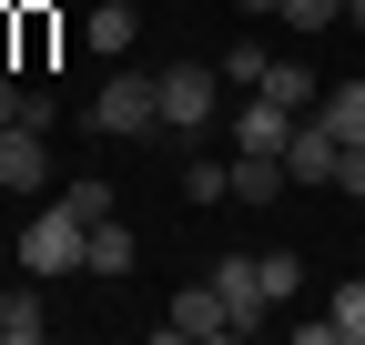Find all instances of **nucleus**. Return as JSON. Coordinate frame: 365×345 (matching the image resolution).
I'll return each instance as SVG.
<instances>
[{
  "label": "nucleus",
  "mask_w": 365,
  "mask_h": 345,
  "mask_svg": "<svg viewBox=\"0 0 365 345\" xmlns=\"http://www.w3.org/2000/svg\"><path fill=\"white\" fill-rule=\"evenodd\" d=\"M153 92H163V143H203L213 112H223V71L213 61H163Z\"/></svg>",
  "instance_id": "f257e3e1"
},
{
  "label": "nucleus",
  "mask_w": 365,
  "mask_h": 345,
  "mask_svg": "<svg viewBox=\"0 0 365 345\" xmlns=\"http://www.w3.org/2000/svg\"><path fill=\"white\" fill-rule=\"evenodd\" d=\"M91 133H102V143H163V92H153V71H102V92H91Z\"/></svg>",
  "instance_id": "f03ea898"
},
{
  "label": "nucleus",
  "mask_w": 365,
  "mask_h": 345,
  "mask_svg": "<svg viewBox=\"0 0 365 345\" xmlns=\"http://www.w3.org/2000/svg\"><path fill=\"white\" fill-rule=\"evenodd\" d=\"M91 264V224L71 203H41L31 224H21V274H41V284H61V274H81Z\"/></svg>",
  "instance_id": "7ed1b4c3"
},
{
  "label": "nucleus",
  "mask_w": 365,
  "mask_h": 345,
  "mask_svg": "<svg viewBox=\"0 0 365 345\" xmlns=\"http://www.w3.org/2000/svg\"><path fill=\"white\" fill-rule=\"evenodd\" d=\"M153 335H163V345H223V335H234V315H223V294H213V284H182L173 305H163Z\"/></svg>",
  "instance_id": "20e7f679"
},
{
  "label": "nucleus",
  "mask_w": 365,
  "mask_h": 345,
  "mask_svg": "<svg viewBox=\"0 0 365 345\" xmlns=\"http://www.w3.org/2000/svg\"><path fill=\"white\" fill-rule=\"evenodd\" d=\"M203 284L223 294V315H234V335H254V325L274 315V294H264V264H254V254H223V264H213Z\"/></svg>",
  "instance_id": "39448f33"
},
{
  "label": "nucleus",
  "mask_w": 365,
  "mask_h": 345,
  "mask_svg": "<svg viewBox=\"0 0 365 345\" xmlns=\"http://www.w3.org/2000/svg\"><path fill=\"white\" fill-rule=\"evenodd\" d=\"M51 183V133L41 122H0V193H41Z\"/></svg>",
  "instance_id": "423d86ee"
},
{
  "label": "nucleus",
  "mask_w": 365,
  "mask_h": 345,
  "mask_svg": "<svg viewBox=\"0 0 365 345\" xmlns=\"http://www.w3.org/2000/svg\"><path fill=\"white\" fill-rule=\"evenodd\" d=\"M335 163H345V143H335L314 112H294V133H284V172H294L304 193H314V183H335Z\"/></svg>",
  "instance_id": "0eeeda50"
},
{
  "label": "nucleus",
  "mask_w": 365,
  "mask_h": 345,
  "mask_svg": "<svg viewBox=\"0 0 365 345\" xmlns=\"http://www.w3.org/2000/svg\"><path fill=\"white\" fill-rule=\"evenodd\" d=\"M41 335H51V305H41V274H21L0 294V345H41Z\"/></svg>",
  "instance_id": "6e6552de"
},
{
  "label": "nucleus",
  "mask_w": 365,
  "mask_h": 345,
  "mask_svg": "<svg viewBox=\"0 0 365 345\" xmlns=\"http://www.w3.org/2000/svg\"><path fill=\"white\" fill-rule=\"evenodd\" d=\"M284 133H294V112H274L264 92H244V112H234V153H284Z\"/></svg>",
  "instance_id": "1a4fd4ad"
},
{
  "label": "nucleus",
  "mask_w": 365,
  "mask_h": 345,
  "mask_svg": "<svg viewBox=\"0 0 365 345\" xmlns=\"http://www.w3.org/2000/svg\"><path fill=\"white\" fill-rule=\"evenodd\" d=\"M132 254H143V244H132V224H122V213H102V224H91V264H81V274L122 284V274H132Z\"/></svg>",
  "instance_id": "9d476101"
},
{
  "label": "nucleus",
  "mask_w": 365,
  "mask_h": 345,
  "mask_svg": "<svg viewBox=\"0 0 365 345\" xmlns=\"http://www.w3.org/2000/svg\"><path fill=\"white\" fill-rule=\"evenodd\" d=\"M314 122H325L335 143H365V81H325V92H314Z\"/></svg>",
  "instance_id": "9b49d317"
},
{
  "label": "nucleus",
  "mask_w": 365,
  "mask_h": 345,
  "mask_svg": "<svg viewBox=\"0 0 365 345\" xmlns=\"http://www.w3.org/2000/svg\"><path fill=\"white\" fill-rule=\"evenodd\" d=\"M254 92H264L274 112H314V92H325V81H314L304 61H264V81H254Z\"/></svg>",
  "instance_id": "f8f14e48"
},
{
  "label": "nucleus",
  "mask_w": 365,
  "mask_h": 345,
  "mask_svg": "<svg viewBox=\"0 0 365 345\" xmlns=\"http://www.w3.org/2000/svg\"><path fill=\"white\" fill-rule=\"evenodd\" d=\"M132 31H143V11H132V0H102V11L81 21V41H91L102 61H122V51H132Z\"/></svg>",
  "instance_id": "ddd939ff"
},
{
  "label": "nucleus",
  "mask_w": 365,
  "mask_h": 345,
  "mask_svg": "<svg viewBox=\"0 0 365 345\" xmlns=\"http://www.w3.org/2000/svg\"><path fill=\"white\" fill-rule=\"evenodd\" d=\"M294 172H284V153H234V203H274Z\"/></svg>",
  "instance_id": "4468645a"
},
{
  "label": "nucleus",
  "mask_w": 365,
  "mask_h": 345,
  "mask_svg": "<svg viewBox=\"0 0 365 345\" xmlns=\"http://www.w3.org/2000/svg\"><path fill=\"white\" fill-rule=\"evenodd\" d=\"M254 264H264V294H274V315H284V305H304V254H284V244H264Z\"/></svg>",
  "instance_id": "2eb2a0df"
},
{
  "label": "nucleus",
  "mask_w": 365,
  "mask_h": 345,
  "mask_svg": "<svg viewBox=\"0 0 365 345\" xmlns=\"http://www.w3.org/2000/svg\"><path fill=\"white\" fill-rule=\"evenodd\" d=\"M51 41H61L51 0H21V71H51Z\"/></svg>",
  "instance_id": "dca6fc26"
},
{
  "label": "nucleus",
  "mask_w": 365,
  "mask_h": 345,
  "mask_svg": "<svg viewBox=\"0 0 365 345\" xmlns=\"http://www.w3.org/2000/svg\"><path fill=\"white\" fill-rule=\"evenodd\" d=\"M0 122H41V133H51V122H61V102H51V92H31L21 71H0Z\"/></svg>",
  "instance_id": "f3484780"
},
{
  "label": "nucleus",
  "mask_w": 365,
  "mask_h": 345,
  "mask_svg": "<svg viewBox=\"0 0 365 345\" xmlns=\"http://www.w3.org/2000/svg\"><path fill=\"white\" fill-rule=\"evenodd\" d=\"M182 193H193V203H234V153H193V163H182Z\"/></svg>",
  "instance_id": "a211bd4d"
},
{
  "label": "nucleus",
  "mask_w": 365,
  "mask_h": 345,
  "mask_svg": "<svg viewBox=\"0 0 365 345\" xmlns=\"http://www.w3.org/2000/svg\"><path fill=\"white\" fill-rule=\"evenodd\" d=\"M61 203L81 213V224H102V213H122V203H112V172H71V183H61Z\"/></svg>",
  "instance_id": "6ab92c4d"
},
{
  "label": "nucleus",
  "mask_w": 365,
  "mask_h": 345,
  "mask_svg": "<svg viewBox=\"0 0 365 345\" xmlns=\"http://www.w3.org/2000/svg\"><path fill=\"white\" fill-rule=\"evenodd\" d=\"M325 315H335V335H345V345H365V264L335 284V305H325Z\"/></svg>",
  "instance_id": "aec40b11"
},
{
  "label": "nucleus",
  "mask_w": 365,
  "mask_h": 345,
  "mask_svg": "<svg viewBox=\"0 0 365 345\" xmlns=\"http://www.w3.org/2000/svg\"><path fill=\"white\" fill-rule=\"evenodd\" d=\"M264 61H274L264 41H234V51H223L213 71H223V92H254V81H264Z\"/></svg>",
  "instance_id": "412c9836"
},
{
  "label": "nucleus",
  "mask_w": 365,
  "mask_h": 345,
  "mask_svg": "<svg viewBox=\"0 0 365 345\" xmlns=\"http://www.w3.org/2000/svg\"><path fill=\"white\" fill-rule=\"evenodd\" d=\"M274 21H284L294 41H314V31H335V21H345V0H284Z\"/></svg>",
  "instance_id": "4be33fe9"
},
{
  "label": "nucleus",
  "mask_w": 365,
  "mask_h": 345,
  "mask_svg": "<svg viewBox=\"0 0 365 345\" xmlns=\"http://www.w3.org/2000/svg\"><path fill=\"white\" fill-rule=\"evenodd\" d=\"M335 193H355V203H365V143H345V163H335Z\"/></svg>",
  "instance_id": "5701e85b"
},
{
  "label": "nucleus",
  "mask_w": 365,
  "mask_h": 345,
  "mask_svg": "<svg viewBox=\"0 0 365 345\" xmlns=\"http://www.w3.org/2000/svg\"><path fill=\"white\" fill-rule=\"evenodd\" d=\"M234 11H254V21H264V11H284V0H234Z\"/></svg>",
  "instance_id": "b1692460"
},
{
  "label": "nucleus",
  "mask_w": 365,
  "mask_h": 345,
  "mask_svg": "<svg viewBox=\"0 0 365 345\" xmlns=\"http://www.w3.org/2000/svg\"><path fill=\"white\" fill-rule=\"evenodd\" d=\"M345 21H355V31H365V0H345Z\"/></svg>",
  "instance_id": "393cba45"
},
{
  "label": "nucleus",
  "mask_w": 365,
  "mask_h": 345,
  "mask_svg": "<svg viewBox=\"0 0 365 345\" xmlns=\"http://www.w3.org/2000/svg\"><path fill=\"white\" fill-rule=\"evenodd\" d=\"M355 264H365V224H355Z\"/></svg>",
  "instance_id": "a878e982"
}]
</instances>
